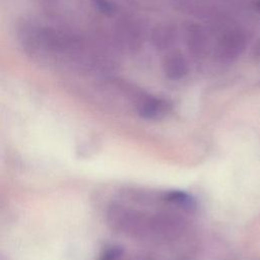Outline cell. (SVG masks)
I'll return each instance as SVG.
<instances>
[{
  "mask_svg": "<svg viewBox=\"0 0 260 260\" xmlns=\"http://www.w3.org/2000/svg\"><path fill=\"white\" fill-rule=\"evenodd\" d=\"M170 110V105L167 101L158 98L144 99L138 108L139 115L148 120H156L164 117Z\"/></svg>",
  "mask_w": 260,
  "mask_h": 260,
  "instance_id": "cell-2",
  "label": "cell"
},
{
  "mask_svg": "<svg viewBox=\"0 0 260 260\" xmlns=\"http://www.w3.org/2000/svg\"><path fill=\"white\" fill-rule=\"evenodd\" d=\"M165 199L177 206L192 210L195 208V200L188 193L181 190H172L165 194Z\"/></svg>",
  "mask_w": 260,
  "mask_h": 260,
  "instance_id": "cell-3",
  "label": "cell"
},
{
  "mask_svg": "<svg viewBox=\"0 0 260 260\" xmlns=\"http://www.w3.org/2000/svg\"><path fill=\"white\" fill-rule=\"evenodd\" d=\"M96 9L106 15H111L114 11V7L109 0H90Z\"/></svg>",
  "mask_w": 260,
  "mask_h": 260,
  "instance_id": "cell-6",
  "label": "cell"
},
{
  "mask_svg": "<svg viewBox=\"0 0 260 260\" xmlns=\"http://www.w3.org/2000/svg\"><path fill=\"white\" fill-rule=\"evenodd\" d=\"M166 74L172 79H179L187 73V66L181 56H172L165 65Z\"/></svg>",
  "mask_w": 260,
  "mask_h": 260,
  "instance_id": "cell-4",
  "label": "cell"
},
{
  "mask_svg": "<svg viewBox=\"0 0 260 260\" xmlns=\"http://www.w3.org/2000/svg\"><path fill=\"white\" fill-rule=\"evenodd\" d=\"M123 251L118 246H112L106 249L100 256L98 260H119Z\"/></svg>",
  "mask_w": 260,
  "mask_h": 260,
  "instance_id": "cell-5",
  "label": "cell"
},
{
  "mask_svg": "<svg viewBox=\"0 0 260 260\" xmlns=\"http://www.w3.org/2000/svg\"><path fill=\"white\" fill-rule=\"evenodd\" d=\"M24 53L37 64L64 73L88 68L89 47L79 31L55 24L47 19H25L17 29Z\"/></svg>",
  "mask_w": 260,
  "mask_h": 260,
  "instance_id": "cell-1",
  "label": "cell"
},
{
  "mask_svg": "<svg viewBox=\"0 0 260 260\" xmlns=\"http://www.w3.org/2000/svg\"><path fill=\"white\" fill-rule=\"evenodd\" d=\"M256 6H257L258 9L260 10V0H256Z\"/></svg>",
  "mask_w": 260,
  "mask_h": 260,
  "instance_id": "cell-7",
  "label": "cell"
}]
</instances>
